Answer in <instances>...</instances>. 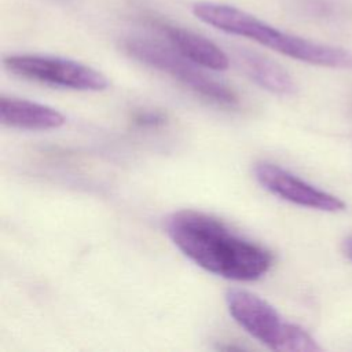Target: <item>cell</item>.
Wrapping results in <instances>:
<instances>
[{"label":"cell","instance_id":"6da1fadb","mask_svg":"<svg viewBox=\"0 0 352 352\" xmlns=\"http://www.w3.org/2000/svg\"><path fill=\"white\" fill-rule=\"evenodd\" d=\"M165 228L186 257L217 276L252 282L264 276L272 267L274 256L268 249L204 212H175L166 219Z\"/></svg>","mask_w":352,"mask_h":352},{"label":"cell","instance_id":"7a4b0ae2","mask_svg":"<svg viewBox=\"0 0 352 352\" xmlns=\"http://www.w3.org/2000/svg\"><path fill=\"white\" fill-rule=\"evenodd\" d=\"M191 11L206 25L228 34L253 40L289 58L324 67H352L351 51L286 33L234 6L202 0L194 3Z\"/></svg>","mask_w":352,"mask_h":352},{"label":"cell","instance_id":"3957f363","mask_svg":"<svg viewBox=\"0 0 352 352\" xmlns=\"http://www.w3.org/2000/svg\"><path fill=\"white\" fill-rule=\"evenodd\" d=\"M226 304L232 319L272 351L315 352L320 349L304 329L285 320L268 301L252 292L230 289L226 293Z\"/></svg>","mask_w":352,"mask_h":352},{"label":"cell","instance_id":"277c9868","mask_svg":"<svg viewBox=\"0 0 352 352\" xmlns=\"http://www.w3.org/2000/svg\"><path fill=\"white\" fill-rule=\"evenodd\" d=\"M122 47L133 59L170 76L184 88L213 104L231 109L239 104V96L232 87L206 74L201 66L172 47L143 37L125 38Z\"/></svg>","mask_w":352,"mask_h":352},{"label":"cell","instance_id":"5b68a950","mask_svg":"<svg viewBox=\"0 0 352 352\" xmlns=\"http://www.w3.org/2000/svg\"><path fill=\"white\" fill-rule=\"evenodd\" d=\"M4 67L25 80L76 91H103L107 77L81 62L37 54L10 55L3 59Z\"/></svg>","mask_w":352,"mask_h":352},{"label":"cell","instance_id":"8992f818","mask_svg":"<svg viewBox=\"0 0 352 352\" xmlns=\"http://www.w3.org/2000/svg\"><path fill=\"white\" fill-rule=\"evenodd\" d=\"M253 172L263 188L294 205L323 212H338L345 208L338 197L316 188L275 164L257 162Z\"/></svg>","mask_w":352,"mask_h":352},{"label":"cell","instance_id":"52a82bcc","mask_svg":"<svg viewBox=\"0 0 352 352\" xmlns=\"http://www.w3.org/2000/svg\"><path fill=\"white\" fill-rule=\"evenodd\" d=\"M155 26L166 37L173 50L195 65L216 72L228 69L230 59L227 54L209 38L168 22H157Z\"/></svg>","mask_w":352,"mask_h":352},{"label":"cell","instance_id":"ba28073f","mask_svg":"<svg viewBox=\"0 0 352 352\" xmlns=\"http://www.w3.org/2000/svg\"><path fill=\"white\" fill-rule=\"evenodd\" d=\"M0 121L4 126L23 131H50L66 122L54 107L11 96L0 98Z\"/></svg>","mask_w":352,"mask_h":352},{"label":"cell","instance_id":"9c48e42d","mask_svg":"<svg viewBox=\"0 0 352 352\" xmlns=\"http://www.w3.org/2000/svg\"><path fill=\"white\" fill-rule=\"evenodd\" d=\"M235 58L242 72L263 89L278 96H292L297 92V85L287 70L265 55L239 48Z\"/></svg>","mask_w":352,"mask_h":352},{"label":"cell","instance_id":"30bf717a","mask_svg":"<svg viewBox=\"0 0 352 352\" xmlns=\"http://www.w3.org/2000/svg\"><path fill=\"white\" fill-rule=\"evenodd\" d=\"M132 122L138 128H158L165 125L166 114L161 110H138L132 114Z\"/></svg>","mask_w":352,"mask_h":352},{"label":"cell","instance_id":"8fae6325","mask_svg":"<svg viewBox=\"0 0 352 352\" xmlns=\"http://www.w3.org/2000/svg\"><path fill=\"white\" fill-rule=\"evenodd\" d=\"M348 254L352 258V239L348 242Z\"/></svg>","mask_w":352,"mask_h":352}]
</instances>
